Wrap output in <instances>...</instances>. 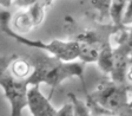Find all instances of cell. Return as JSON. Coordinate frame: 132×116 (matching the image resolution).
Returning a JSON list of instances; mask_svg holds the SVG:
<instances>
[{"instance_id": "1", "label": "cell", "mask_w": 132, "mask_h": 116, "mask_svg": "<svg viewBox=\"0 0 132 116\" xmlns=\"http://www.w3.org/2000/svg\"><path fill=\"white\" fill-rule=\"evenodd\" d=\"M27 58L32 65V74L26 79L28 85H39L44 83L51 86L53 92L69 78L78 77L84 82L85 64L81 62H64L57 57L45 55L40 50L32 52Z\"/></svg>"}, {"instance_id": "2", "label": "cell", "mask_w": 132, "mask_h": 116, "mask_svg": "<svg viewBox=\"0 0 132 116\" xmlns=\"http://www.w3.org/2000/svg\"><path fill=\"white\" fill-rule=\"evenodd\" d=\"M90 110L99 115L132 116L131 84H116L112 81H103L96 90L87 96Z\"/></svg>"}, {"instance_id": "3", "label": "cell", "mask_w": 132, "mask_h": 116, "mask_svg": "<svg viewBox=\"0 0 132 116\" xmlns=\"http://www.w3.org/2000/svg\"><path fill=\"white\" fill-rule=\"evenodd\" d=\"M11 21V13L8 11H4L0 13V26L3 32H5L8 37L15 39L18 43L24 44L26 46L33 47V49H38L40 51H47L51 53V56L57 57L64 62H74V59H78V43L76 40H58L53 39L50 43H45L43 40H32L24 36H20L14 31H12L10 26Z\"/></svg>"}, {"instance_id": "4", "label": "cell", "mask_w": 132, "mask_h": 116, "mask_svg": "<svg viewBox=\"0 0 132 116\" xmlns=\"http://www.w3.org/2000/svg\"><path fill=\"white\" fill-rule=\"evenodd\" d=\"M0 86L11 105V116H21L22 109L27 107L28 84L26 79H15L8 70V66H5L0 70Z\"/></svg>"}, {"instance_id": "5", "label": "cell", "mask_w": 132, "mask_h": 116, "mask_svg": "<svg viewBox=\"0 0 132 116\" xmlns=\"http://www.w3.org/2000/svg\"><path fill=\"white\" fill-rule=\"evenodd\" d=\"M27 105L33 116H55L57 110L39 90V85H32L27 90Z\"/></svg>"}, {"instance_id": "6", "label": "cell", "mask_w": 132, "mask_h": 116, "mask_svg": "<svg viewBox=\"0 0 132 116\" xmlns=\"http://www.w3.org/2000/svg\"><path fill=\"white\" fill-rule=\"evenodd\" d=\"M8 70L15 79L25 81L27 79L30 77V75L32 74V65H31L27 57L15 56L13 58V61L11 62L10 66H8Z\"/></svg>"}, {"instance_id": "7", "label": "cell", "mask_w": 132, "mask_h": 116, "mask_svg": "<svg viewBox=\"0 0 132 116\" xmlns=\"http://www.w3.org/2000/svg\"><path fill=\"white\" fill-rule=\"evenodd\" d=\"M11 20H12V26H13L12 31H14L20 36H22L25 33H28L34 27L32 17H31L30 12L27 10L15 12L14 16L11 17Z\"/></svg>"}, {"instance_id": "8", "label": "cell", "mask_w": 132, "mask_h": 116, "mask_svg": "<svg viewBox=\"0 0 132 116\" xmlns=\"http://www.w3.org/2000/svg\"><path fill=\"white\" fill-rule=\"evenodd\" d=\"M112 63H113V52H112V46L110 44V38H109L102 45V49L99 51L98 58H97V64H98L99 69L102 70L104 74L110 75L111 70H112Z\"/></svg>"}, {"instance_id": "9", "label": "cell", "mask_w": 132, "mask_h": 116, "mask_svg": "<svg viewBox=\"0 0 132 116\" xmlns=\"http://www.w3.org/2000/svg\"><path fill=\"white\" fill-rule=\"evenodd\" d=\"M127 1L125 0H114L111 1L110 8H109V18H110L112 26L117 30H123V28H129L124 27L121 25V18H123L124 10L126 7Z\"/></svg>"}, {"instance_id": "10", "label": "cell", "mask_w": 132, "mask_h": 116, "mask_svg": "<svg viewBox=\"0 0 132 116\" xmlns=\"http://www.w3.org/2000/svg\"><path fill=\"white\" fill-rule=\"evenodd\" d=\"M53 4V1H39V0H36L34 4H33L31 7L27 8V11L30 12L31 17H32V20H33V24H34V27L39 26V25L43 23L45 18V10L47 7Z\"/></svg>"}, {"instance_id": "11", "label": "cell", "mask_w": 132, "mask_h": 116, "mask_svg": "<svg viewBox=\"0 0 132 116\" xmlns=\"http://www.w3.org/2000/svg\"><path fill=\"white\" fill-rule=\"evenodd\" d=\"M69 97L71 98V103L73 105L74 116H91V110L86 102L78 98L74 94H69Z\"/></svg>"}, {"instance_id": "12", "label": "cell", "mask_w": 132, "mask_h": 116, "mask_svg": "<svg viewBox=\"0 0 132 116\" xmlns=\"http://www.w3.org/2000/svg\"><path fill=\"white\" fill-rule=\"evenodd\" d=\"M91 4L93 5V7H96V10L99 11V21L102 24H105L106 20H109V8H110L111 1H91Z\"/></svg>"}, {"instance_id": "13", "label": "cell", "mask_w": 132, "mask_h": 116, "mask_svg": "<svg viewBox=\"0 0 132 116\" xmlns=\"http://www.w3.org/2000/svg\"><path fill=\"white\" fill-rule=\"evenodd\" d=\"M132 1H127L126 7L124 10L123 18H121V25L124 27H131V23H132Z\"/></svg>"}, {"instance_id": "14", "label": "cell", "mask_w": 132, "mask_h": 116, "mask_svg": "<svg viewBox=\"0 0 132 116\" xmlns=\"http://www.w3.org/2000/svg\"><path fill=\"white\" fill-rule=\"evenodd\" d=\"M55 116H74V110L72 103H65L63 107L57 111Z\"/></svg>"}, {"instance_id": "15", "label": "cell", "mask_w": 132, "mask_h": 116, "mask_svg": "<svg viewBox=\"0 0 132 116\" xmlns=\"http://www.w3.org/2000/svg\"><path fill=\"white\" fill-rule=\"evenodd\" d=\"M15 57V55L12 56H0V70L5 68V66H10L11 62L13 61V58Z\"/></svg>"}, {"instance_id": "16", "label": "cell", "mask_w": 132, "mask_h": 116, "mask_svg": "<svg viewBox=\"0 0 132 116\" xmlns=\"http://www.w3.org/2000/svg\"><path fill=\"white\" fill-rule=\"evenodd\" d=\"M34 1L36 0H31V1H28V0H16V1H13L14 4H15L16 6H19V7H25L26 10H27L28 7H31V6L34 4Z\"/></svg>"}, {"instance_id": "17", "label": "cell", "mask_w": 132, "mask_h": 116, "mask_svg": "<svg viewBox=\"0 0 132 116\" xmlns=\"http://www.w3.org/2000/svg\"><path fill=\"white\" fill-rule=\"evenodd\" d=\"M11 4H12L11 0H8V1H0V5L4 6V7H10V6H11Z\"/></svg>"}, {"instance_id": "18", "label": "cell", "mask_w": 132, "mask_h": 116, "mask_svg": "<svg viewBox=\"0 0 132 116\" xmlns=\"http://www.w3.org/2000/svg\"><path fill=\"white\" fill-rule=\"evenodd\" d=\"M99 116H110V115H99Z\"/></svg>"}]
</instances>
